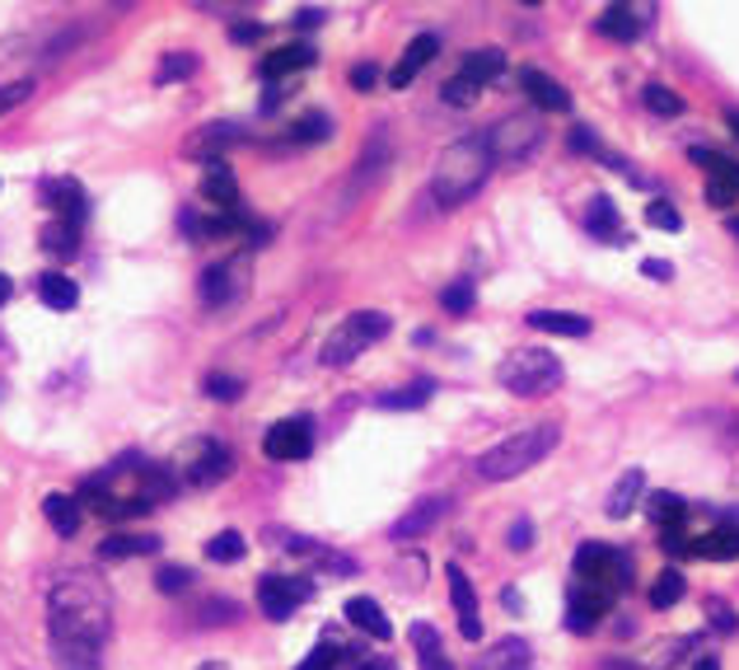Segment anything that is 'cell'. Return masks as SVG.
Wrapping results in <instances>:
<instances>
[{
	"label": "cell",
	"mask_w": 739,
	"mask_h": 670,
	"mask_svg": "<svg viewBox=\"0 0 739 670\" xmlns=\"http://www.w3.org/2000/svg\"><path fill=\"white\" fill-rule=\"evenodd\" d=\"M113 628L108 586L94 573H66L47 590V638L62 670H98Z\"/></svg>",
	"instance_id": "1"
},
{
	"label": "cell",
	"mask_w": 739,
	"mask_h": 670,
	"mask_svg": "<svg viewBox=\"0 0 739 670\" xmlns=\"http://www.w3.org/2000/svg\"><path fill=\"white\" fill-rule=\"evenodd\" d=\"M492 146L487 136H464V142H454L441 160H435V174H431V192L441 207H464L468 197L487 184L492 174Z\"/></svg>",
	"instance_id": "2"
},
{
	"label": "cell",
	"mask_w": 739,
	"mask_h": 670,
	"mask_svg": "<svg viewBox=\"0 0 739 670\" xmlns=\"http://www.w3.org/2000/svg\"><path fill=\"white\" fill-rule=\"evenodd\" d=\"M552 446H557V427L538 422V427H525V431H515V437L496 441L492 450H483L473 469H477V479H487V483H506V479L529 474L534 464H543L552 456Z\"/></svg>",
	"instance_id": "3"
},
{
	"label": "cell",
	"mask_w": 739,
	"mask_h": 670,
	"mask_svg": "<svg viewBox=\"0 0 739 670\" xmlns=\"http://www.w3.org/2000/svg\"><path fill=\"white\" fill-rule=\"evenodd\" d=\"M562 362L552 357L548 347H515L510 357L502 362V370H496V380H502L510 394H519V399H534V394H552L557 385H562Z\"/></svg>",
	"instance_id": "4"
},
{
	"label": "cell",
	"mask_w": 739,
	"mask_h": 670,
	"mask_svg": "<svg viewBox=\"0 0 739 670\" xmlns=\"http://www.w3.org/2000/svg\"><path fill=\"white\" fill-rule=\"evenodd\" d=\"M389 314H379V310H356V314H347L342 324H337L332 333H328V343H324V366L328 370H342V366H351L356 357H361L366 347H374L379 338H389Z\"/></svg>",
	"instance_id": "5"
},
{
	"label": "cell",
	"mask_w": 739,
	"mask_h": 670,
	"mask_svg": "<svg viewBox=\"0 0 739 670\" xmlns=\"http://www.w3.org/2000/svg\"><path fill=\"white\" fill-rule=\"evenodd\" d=\"M576 573L590 577V586L623 590L632 582V563H627V554H617L609 544H581L576 548Z\"/></svg>",
	"instance_id": "6"
},
{
	"label": "cell",
	"mask_w": 739,
	"mask_h": 670,
	"mask_svg": "<svg viewBox=\"0 0 739 670\" xmlns=\"http://www.w3.org/2000/svg\"><path fill=\"white\" fill-rule=\"evenodd\" d=\"M314 450V422L309 418H282V422H272L267 427V437H263V456L267 460H305Z\"/></svg>",
	"instance_id": "7"
},
{
	"label": "cell",
	"mask_w": 739,
	"mask_h": 670,
	"mask_svg": "<svg viewBox=\"0 0 739 670\" xmlns=\"http://www.w3.org/2000/svg\"><path fill=\"white\" fill-rule=\"evenodd\" d=\"M309 596H314V582H305V577H263L257 582V605H263L267 619H291Z\"/></svg>",
	"instance_id": "8"
},
{
	"label": "cell",
	"mask_w": 739,
	"mask_h": 670,
	"mask_svg": "<svg viewBox=\"0 0 739 670\" xmlns=\"http://www.w3.org/2000/svg\"><path fill=\"white\" fill-rule=\"evenodd\" d=\"M534 142H543V132H538V117L519 113V117H506V123H496L487 132V146H492V160H510V155H529Z\"/></svg>",
	"instance_id": "9"
},
{
	"label": "cell",
	"mask_w": 739,
	"mask_h": 670,
	"mask_svg": "<svg viewBox=\"0 0 739 670\" xmlns=\"http://www.w3.org/2000/svg\"><path fill=\"white\" fill-rule=\"evenodd\" d=\"M613 600H617V590H609V586H576L567 596V628L571 634H590V628L613 609Z\"/></svg>",
	"instance_id": "10"
},
{
	"label": "cell",
	"mask_w": 739,
	"mask_h": 670,
	"mask_svg": "<svg viewBox=\"0 0 739 670\" xmlns=\"http://www.w3.org/2000/svg\"><path fill=\"white\" fill-rule=\"evenodd\" d=\"M249 286V259H225L202 272V301L211 310H221L230 301H239V291Z\"/></svg>",
	"instance_id": "11"
},
{
	"label": "cell",
	"mask_w": 739,
	"mask_h": 670,
	"mask_svg": "<svg viewBox=\"0 0 739 670\" xmlns=\"http://www.w3.org/2000/svg\"><path fill=\"white\" fill-rule=\"evenodd\" d=\"M445 582H450V600H454V609H458V634H464L468 642H477L483 638V609H477V590H473V582L464 577V567H445Z\"/></svg>",
	"instance_id": "12"
},
{
	"label": "cell",
	"mask_w": 739,
	"mask_h": 670,
	"mask_svg": "<svg viewBox=\"0 0 739 670\" xmlns=\"http://www.w3.org/2000/svg\"><path fill=\"white\" fill-rule=\"evenodd\" d=\"M234 469V456L221 446V441H197V450H192V460H188V479L197 483V488H215L225 474Z\"/></svg>",
	"instance_id": "13"
},
{
	"label": "cell",
	"mask_w": 739,
	"mask_h": 670,
	"mask_svg": "<svg viewBox=\"0 0 739 670\" xmlns=\"http://www.w3.org/2000/svg\"><path fill=\"white\" fill-rule=\"evenodd\" d=\"M519 90L529 94V104L538 108V113H567L571 108V94H567V85H557L548 71H538V66H525L519 71Z\"/></svg>",
	"instance_id": "14"
},
{
	"label": "cell",
	"mask_w": 739,
	"mask_h": 670,
	"mask_svg": "<svg viewBox=\"0 0 739 670\" xmlns=\"http://www.w3.org/2000/svg\"><path fill=\"white\" fill-rule=\"evenodd\" d=\"M43 202L56 211V221H71V226L89 216V197L75 179H43Z\"/></svg>",
	"instance_id": "15"
},
{
	"label": "cell",
	"mask_w": 739,
	"mask_h": 670,
	"mask_svg": "<svg viewBox=\"0 0 739 670\" xmlns=\"http://www.w3.org/2000/svg\"><path fill=\"white\" fill-rule=\"evenodd\" d=\"M450 506H454L450 498H422L416 506H408V516H403V521H393L389 540H398V544H403V540H422L426 530H435V525H441V516H445Z\"/></svg>",
	"instance_id": "16"
},
{
	"label": "cell",
	"mask_w": 739,
	"mask_h": 670,
	"mask_svg": "<svg viewBox=\"0 0 739 670\" xmlns=\"http://www.w3.org/2000/svg\"><path fill=\"white\" fill-rule=\"evenodd\" d=\"M435 52H441V33H416L412 43H408V52L398 56V66L389 71V85H393V90H408V85L416 81V75H422V66L431 62Z\"/></svg>",
	"instance_id": "17"
},
{
	"label": "cell",
	"mask_w": 739,
	"mask_h": 670,
	"mask_svg": "<svg viewBox=\"0 0 739 670\" xmlns=\"http://www.w3.org/2000/svg\"><path fill=\"white\" fill-rule=\"evenodd\" d=\"M314 62H318V52H314L309 43H286V48H276V52L263 56L257 75H263V81H291L295 71H305V66H314Z\"/></svg>",
	"instance_id": "18"
},
{
	"label": "cell",
	"mask_w": 739,
	"mask_h": 670,
	"mask_svg": "<svg viewBox=\"0 0 739 670\" xmlns=\"http://www.w3.org/2000/svg\"><path fill=\"white\" fill-rule=\"evenodd\" d=\"M239 136H244V132H239V123H211V127L188 136V155H192V160H211L215 165V155H221L225 146H234Z\"/></svg>",
	"instance_id": "19"
},
{
	"label": "cell",
	"mask_w": 739,
	"mask_h": 670,
	"mask_svg": "<svg viewBox=\"0 0 739 670\" xmlns=\"http://www.w3.org/2000/svg\"><path fill=\"white\" fill-rule=\"evenodd\" d=\"M43 516H47V525L62 540H75L80 535V521H85V506H80L75 498H66V492H47V498H43Z\"/></svg>",
	"instance_id": "20"
},
{
	"label": "cell",
	"mask_w": 739,
	"mask_h": 670,
	"mask_svg": "<svg viewBox=\"0 0 739 670\" xmlns=\"http://www.w3.org/2000/svg\"><path fill=\"white\" fill-rule=\"evenodd\" d=\"M693 558H707V563H730L739 558V525H716L707 535L693 540Z\"/></svg>",
	"instance_id": "21"
},
{
	"label": "cell",
	"mask_w": 739,
	"mask_h": 670,
	"mask_svg": "<svg viewBox=\"0 0 739 670\" xmlns=\"http://www.w3.org/2000/svg\"><path fill=\"white\" fill-rule=\"evenodd\" d=\"M642 14H646V10H632V6H609L604 14L594 19V29L604 33V38H613V43H636V38H642Z\"/></svg>",
	"instance_id": "22"
},
{
	"label": "cell",
	"mask_w": 739,
	"mask_h": 670,
	"mask_svg": "<svg viewBox=\"0 0 739 670\" xmlns=\"http://www.w3.org/2000/svg\"><path fill=\"white\" fill-rule=\"evenodd\" d=\"M529 642L525 638H502V642H492L483 657H477L473 670H529Z\"/></svg>",
	"instance_id": "23"
},
{
	"label": "cell",
	"mask_w": 739,
	"mask_h": 670,
	"mask_svg": "<svg viewBox=\"0 0 739 670\" xmlns=\"http://www.w3.org/2000/svg\"><path fill=\"white\" fill-rule=\"evenodd\" d=\"M347 619H351L356 628H361L366 638H379V642H389V638H393L389 615H384V609H379L370 596H351V600H347Z\"/></svg>",
	"instance_id": "24"
},
{
	"label": "cell",
	"mask_w": 739,
	"mask_h": 670,
	"mask_svg": "<svg viewBox=\"0 0 739 670\" xmlns=\"http://www.w3.org/2000/svg\"><path fill=\"white\" fill-rule=\"evenodd\" d=\"M529 328L557 333V338H585L590 320H585V314H567V310H534L529 314Z\"/></svg>",
	"instance_id": "25"
},
{
	"label": "cell",
	"mask_w": 739,
	"mask_h": 670,
	"mask_svg": "<svg viewBox=\"0 0 739 670\" xmlns=\"http://www.w3.org/2000/svg\"><path fill=\"white\" fill-rule=\"evenodd\" d=\"M502 71H506V52H502V48L468 52L464 62H458V75H464V81H473V85H492Z\"/></svg>",
	"instance_id": "26"
},
{
	"label": "cell",
	"mask_w": 739,
	"mask_h": 670,
	"mask_svg": "<svg viewBox=\"0 0 739 670\" xmlns=\"http://www.w3.org/2000/svg\"><path fill=\"white\" fill-rule=\"evenodd\" d=\"M642 492H646V474H642V469H627V474H623V479H617V483H613V492H609V502H604V511H609V516H613V521H623V516H627V511H632L636 502H642Z\"/></svg>",
	"instance_id": "27"
},
{
	"label": "cell",
	"mask_w": 739,
	"mask_h": 670,
	"mask_svg": "<svg viewBox=\"0 0 739 670\" xmlns=\"http://www.w3.org/2000/svg\"><path fill=\"white\" fill-rule=\"evenodd\" d=\"M202 197H207V202H215L221 211H234V207H239V184H234V174H230L221 160H215V165H207Z\"/></svg>",
	"instance_id": "28"
},
{
	"label": "cell",
	"mask_w": 739,
	"mask_h": 670,
	"mask_svg": "<svg viewBox=\"0 0 739 670\" xmlns=\"http://www.w3.org/2000/svg\"><path fill=\"white\" fill-rule=\"evenodd\" d=\"M585 226H590V234H599V240H609V244H623V240H627L623 226H617L613 197H594L590 211H585Z\"/></svg>",
	"instance_id": "29"
},
{
	"label": "cell",
	"mask_w": 739,
	"mask_h": 670,
	"mask_svg": "<svg viewBox=\"0 0 739 670\" xmlns=\"http://www.w3.org/2000/svg\"><path fill=\"white\" fill-rule=\"evenodd\" d=\"M141 554H159V535H108L98 544V558H141Z\"/></svg>",
	"instance_id": "30"
},
{
	"label": "cell",
	"mask_w": 739,
	"mask_h": 670,
	"mask_svg": "<svg viewBox=\"0 0 739 670\" xmlns=\"http://www.w3.org/2000/svg\"><path fill=\"white\" fill-rule=\"evenodd\" d=\"M412 647H416V657H422V670H454V661L441 652L435 624H412Z\"/></svg>",
	"instance_id": "31"
},
{
	"label": "cell",
	"mask_w": 739,
	"mask_h": 670,
	"mask_svg": "<svg viewBox=\"0 0 739 670\" xmlns=\"http://www.w3.org/2000/svg\"><path fill=\"white\" fill-rule=\"evenodd\" d=\"M38 244H43L47 253H56V259H75V249H80V226H71V221H47L43 234H38Z\"/></svg>",
	"instance_id": "32"
},
{
	"label": "cell",
	"mask_w": 739,
	"mask_h": 670,
	"mask_svg": "<svg viewBox=\"0 0 739 670\" xmlns=\"http://www.w3.org/2000/svg\"><path fill=\"white\" fill-rule=\"evenodd\" d=\"M38 295H43V305H47V310H75L80 286L66 278V272H47V278L38 282Z\"/></svg>",
	"instance_id": "33"
},
{
	"label": "cell",
	"mask_w": 739,
	"mask_h": 670,
	"mask_svg": "<svg viewBox=\"0 0 739 670\" xmlns=\"http://www.w3.org/2000/svg\"><path fill=\"white\" fill-rule=\"evenodd\" d=\"M684 590H688L684 573H678V567H665V573L651 582V605L655 609H674L678 600H684Z\"/></svg>",
	"instance_id": "34"
},
{
	"label": "cell",
	"mask_w": 739,
	"mask_h": 670,
	"mask_svg": "<svg viewBox=\"0 0 739 670\" xmlns=\"http://www.w3.org/2000/svg\"><path fill=\"white\" fill-rule=\"evenodd\" d=\"M244 554H249V544H244V535H239V530H221V535H211V540H207V558H211V563H221V567L239 563Z\"/></svg>",
	"instance_id": "35"
},
{
	"label": "cell",
	"mask_w": 739,
	"mask_h": 670,
	"mask_svg": "<svg viewBox=\"0 0 739 670\" xmlns=\"http://www.w3.org/2000/svg\"><path fill=\"white\" fill-rule=\"evenodd\" d=\"M328 132H332V123H328L324 113H305L299 123H291L286 142H295V146H318V142H328Z\"/></svg>",
	"instance_id": "36"
},
{
	"label": "cell",
	"mask_w": 739,
	"mask_h": 670,
	"mask_svg": "<svg viewBox=\"0 0 739 670\" xmlns=\"http://www.w3.org/2000/svg\"><path fill=\"white\" fill-rule=\"evenodd\" d=\"M684 498H674V492H655L651 498V521L661 525V530H678L684 525Z\"/></svg>",
	"instance_id": "37"
},
{
	"label": "cell",
	"mask_w": 739,
	"mask_h": 670,
	"mask_svg": "<svg viewBox=\"0 0 739 670\" xmlns=\"http://www.w3.org/2000/svg\"><path fill=\"white\" fill-rule=\"evenodd\" d=\"M188 75H197V56L192 52H169L155 71V85H178V81H188Z\"/></svg>",
	"instance_id": "38"
},
{
	"label": "cell",
	"mask_w": 739,
	"mask_h": 670,
	"mask_svg": "<svg viewBox=\"0 0 739 670\" xmlns=\"http://www.w3.org/2000/svg\"><path fill=\"white\" fill-rule=\"evenodd\" d=\"M435 394V380H416V385H408V389H398V394H384L379 399V408H393V412H403V408H422L426 399Z\"/></svg>",
	"instance_id": "39"
},
{
	"label": "cell",
	"mask_w": 739,
	"mask_h": 670,
	"mask_svg": "<svg viewBox=\"0 0 739 670\" xmlns=\"http://www.w3.org/2000/svg\"><path fill=\"white\" fill-rule=\"evenodd\" d=\"M688 155H693V165L716 174V184H730L739 192V165L735 160H726V155H716V150H688Z\"/></svg>",
	"instance_id": "40"
},
{
	"label": "cell",
	"mask_w": 739,
	"mask_h": 670,
	"mask_svg": "<svg viewBox=\"0 0 739 670\" xmlns=\"http://www.w3.org/2000/svg\"><path fill=\"white\" fill-rule=\"evenodd\" d=\"M646 108L655 113V117H678V113H684V98H678L674 90H665V85H646Z\"/></svg>",
	"instance_id": "41"
},
{
	"label": "cell",
	"mask_w": 739,
	"mask_h": 670,
	"mask_svg": "<svg viewBox=\"0 0 739 670\" xmlns=\"http://www.w3.org/2000/svg\"><path fill=\"white\" fill-rule=\"evenodd\" d=\"M473 301H477L473 282H450V286L441 291V305H445L450 314H468V310H473Z\"/></svg>",
	"instance_id": "42"
},
{
	"label": "cell",
	"mask_w": 739,
	"mask_h": 670,
	"mask_svg": "<svg viewBox=\"0 0 739 670\" xmlns=\"http://www.w3.org/2000/svg\"><path fill=\"white\" fill-rule=\"evenodd\" d=\"M477 94H483V85L464 81V75H454V81H445V90H441V98H445V104H454V108L477 104Z\"/></svg>",
	"instance_id": "43"
},
{
	"label": "cell",
	"mask_w": 739,
	"mask_h": 670,
	"mask_svg": "<svg viewBox=\"0 0 739 670\" xmlns=\"http://www.w3.org/2000/svg\"><path fill=\"white\" fill-rule=\"evenodd\" d=\"M646 221H651V230H669V234L684 230V216H678L669 202H651L646 207Z\"/></svg>",
	"instance_id": "44"
},
{
	"label": "cell",
	"mask_w": 739,
	"mask_h": 670,
	"mask_svg": "<svg viewBox=\"0 0 739 670\" xmlns=\"http://www.w3.org/2000/svg\"><path fill=\"white\" fill-rule=\"evenodd\" d=\"M155 586L165 590V596H183V590L192 586V573H188V567H159Z\"/></svg>",
	"instance_id": "45"
},
{
	"label": "cell",
	"mask_w": 739,
	"mask_h": 670,
	"mask_svg": "<svg viewBox=\"0 0 739 670\" xmlns=\"http://www.w3.org/2000/svg\"><path fill=\"white\" fill-rule=\"evenodd\" d=\"M707 615H711V628H716V634H739V615H735V609L726 605V600H707Z\"/></svg>",
	"instance_id": "46"
},
{
	"label": "cell",
	"mask_w": 739,
	"mask_h": 670,
	"mask_svg": "<svg viewBox=\"0 0 739 670\" xmlns=\"http://www.w3.org/2000/svg\"><path fill=\"white\" fill-rule=\"evenodd\" d=\"M337 661H342V652H337V647H332V642H318V647H314V652H309L305 661H299L295 670H332Z\"/></svg>",
	"instance_id": "47"
},
{
	"label": "cell",
	"mask_w": 739,
	"mask_h": 670,
	"mask_svg": "<svg viewBox=\"0 0 739 670\" xmlns=\"http://www.w3.org/2000/svg\"><path fill=\"white\" fill-rule=\"evenodd\" d=\"M207 394L211 399H239V394H244V380H234V376H207Z\"/></svg>",
	"instance_id": "48"
},
{
	"label": "cell",
	"mask_w": 739,
	"mask_h": 670,
	"mask_svg": "<svg viewBox=\"0 0 739 670\" xmlns=\"http://www.w3.org/2000/svg\"><path fill=\"white\" fill-rule=\"evenodd\" d=\"M33 94V81H14V85H0V117H6L10 108H19L24 98Z\"/></svg>",
	"instance_id": "49"
},
{
	"label": "cell",
	"mask_w": 739,
	"mask_h": 670,
	"mask_svg": "<svg viewBox=\"0 0 739 670\" xmlns=\"http://www.w3.org/2000/svg\"><path fill=\"white\" fill-rule=\"evenodd\" d=\"M567 142H571V150H576V155H599V150H604V146H599V136H594L590 127H571Z\"/></svg>",
	"instance_id": "50"
},
{
	"label": "cell",
	"mask_w": 739,
	"mask_h": 670,
	"mask_svg": "<svg viewBox=\"0 0 739 670\" xmlns=\"http://www.w3.org/2000/svg\"><path fill=\"white\" fill-rule=\"evenodd\" d=\"M230 38L234 43H257V38H263V24H257V19H239V24H230Z\"/></svg>",
	"instance_id": "51"
},
{
	"label": "cell",
	"mask_w": 739,
	"mask_h": 670,
	"mask_svg": "<svg viewBox=\"0 0 739 670\" xmlns=\"http://www.w3.org/2000/svg\"><path fill=\"white\" fill-rule=\"evenodd\" d=\"M735 197H739V192H735L730 184H716V179L707 184V202H711V207H730Z\"/></svg>",
	"instance_id": "52"
},
{
	"label": "cell",
	"mask_w": 739,
	"mask_h": 670,
	"mask_svg": "<svg viewBox=\"0 0 739 670\" xmlns=\"http://www.w3.org/2000/svg\"><path fill=\"white\" fill-rule=\"evenodd\" d=\"M374 81H379V71H374L370 62H361V66L351 71V85H356V90H374Z\"/></svg>",
	"instance_id": "53"
},
{
	"label": "cell",
	"mask_w": 739,
	"mask_h": 670,
	"mask_svg": "<svg viewBox=\"0 0 739 670\" xmlns=\"http://www.w3.org/2000/svg\"><path fill=\"white\" fill-rule=\"evenodd\" d=\"M534 544V525L529 521H515L510 525V548H529Z\"/></svg>",
	"instance_id": "54"
},
{
	"label": "cell",
	"mask_w": 739,
	"mask_h": 670,
	"mask_svg": "<svg viewBox=\"0 0 739 670\" xmlns=\"http://www.w3.org/2000/svg\"><path fill=\"white\" fill-rule=\"evenodd\" d=\"M642 272H646L651 282H669V278H674V268H669V263H661V259H646V263H642Z\"/></svg>",
	"instance_id": "55"
},
{
	"label": "cell",
	"mask_w": 739,
	"mask_h": 670,
	"mask_svg": "<svg viewBox=\"0 0 739 670\" xmlns=\"http://www.w3.org/2000/svg\"><path fill=\"white\" fill-rule=\"evenodd\" d=\"M324 24V10H299L295 14V29H318Z\"/></svg>",
	"instance_id": "56"
},
{
	"label": "cell",
	"mask_w": 739,
	"mask_h": 670,
	"mask_svg": "<svg viewBox=\"0 0 739 670\" xmlns=\"http://www.w3.org/2000/svg\"><path fill=\"white\" fill-rule=\"evenodd\" d=\"M506 609H515V615L525 609V600H519V590H515V586H506Z\"/></svg>",
	"instance_id": "57"
},
{
	"label": "cell",
	"mask_w": 739,
	"mask_h": 670,
	"mask_svg": "<svg viewBox=\"0 0 739 670\" xmlns=\"http://www.w3.org/2000/svg\"><path fill=\"white\" fill-rule=\"evenodd\" d=\"M361 670H393V661H384V657H374V661H366Z\"/></svg>",
	"instance_id": "58"
},
{
	"label": "cell",
	"mask_w": 739,
	"mask_h": 670,
	"mask_svg": "<svg viewBox=\"0 0 739 670\" xmlns=\"http://www.w3.org/2000/svg\"><path fill=\"white\" fill-rule=\"evenodd\" d=\"M10 291H14V286H10V278H6V272H0V305L10 301Z\"/></svg>",
	"instance_id": "59"
},
{
	"label": "cell",
	"mask_w": 739,
	"mask_h": 670,
	"mask_svg": "<svg viewBox=\"0 0 739 670\" xmlns=\"http://www.w3.org/2000/svg\"><path fill=\"white\" fill-rule=\"evenodd\" d=\"M726 127H730V132L739 136V113H726Z\"/></svg>",
	"instance_id": "60"
},
{
	"label": "cell",
	"mask_w": 739,
	"mask_h": 670,
	"mask_svg": "<svg viewBox=\"0 0 739 670\" xmlns=\"http://www.w3.org/2000/svg\"><path fill=\"white\" fill-rule=\"evenodd\" d=\"M693 670H721V666H716V661H697Z\"/></svg>",
	"instance_id": "61"
},
{
	"label": "cell",
	"mask_w": 739,
	"mask_h": 670,
	"mask_svg": "<svg viewBox=\"0 0 739 670\" xmlns=\"http://www.w3.org/2000/svg\"><path fill=\"white\" fill-rule=\"evenodd\" d=\"M726 226H730V234H739V216H730V221H726Z\"/></svg>",
	"instance_id": "62"
}]
</instances>
